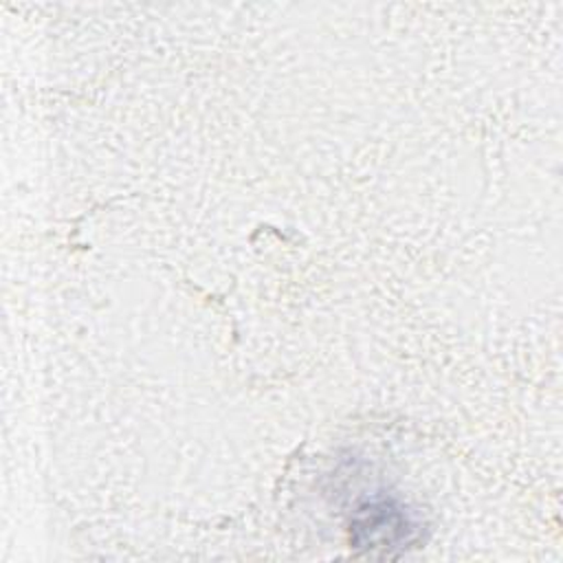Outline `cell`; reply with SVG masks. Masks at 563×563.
I'll return each mask as SVG.
<instances>
[{"label":"cell","instance_id":"6da1fadb","mask_svg":"<svg viewBox=\"0 0 563 563\" xmlns=\"http://www.w3.org/2000/svg\"><path fill=\"white\" fill-rule=\"evenodd\" d=\"M352 545L365 548L369 552L383 550L389 554L391 548H407L418 528L411 521L407 508L394 499L378 497L363 504L352 519Z\"/></svg>","mask_w":563,"mask_h":563}]
</instances>
